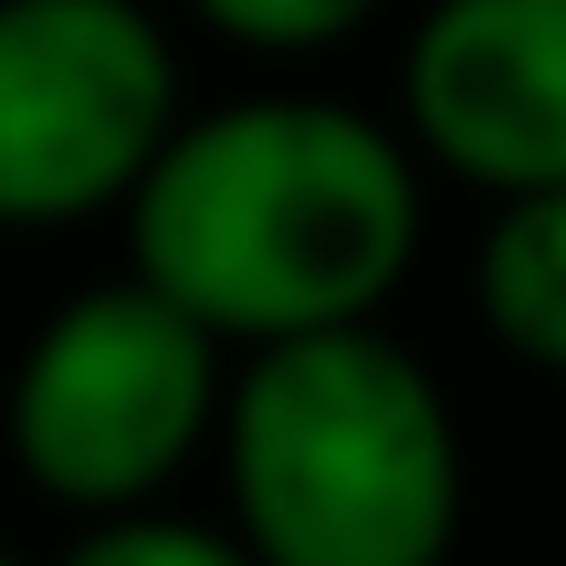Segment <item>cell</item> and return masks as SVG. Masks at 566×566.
<instances>
[{
  "mask_svg": "<svg viewBox=\"0 0 566 566\" xmlns=\"http://www.w3.org/2000/svg\"><path fill=\"white\" fill-rule=\"evenodd\" d=\"M133 274L208 340H303L378 322L424 245L416 142L331 95L180 114L123 199Z\"/></svg>",
  "mask_w": 566,
  "mask_h": 566,
  "instance_id": "cell-1",
  "label": "cell"
},
{
  "mask_svg": "<svg viewBox=\"0 0 566 566\" xmlns=\"http://www.w3.org/2000/svg\"><path fill=\"white\" fill-rule=\"evenodd\" d=\"M218 444L255 566H444L463 538V424L378 322L245 349Z\"/></svg>",
  "mask_w": 566,
  "mask_h": 566,
  "instance_id": "cell-2",
  "label": "cell"
},
{
  "mask_svg": "<svg viewBox=\"0 0 566 566\" xmlns=\"http://www.w3.org/2000/svg\"><path fill=\"white\" fill-rule=\"evenodd\" d=\"M218 349L227 340H208L142 274L66 293L29 331L10 397H0L20 482L76 520L161 501L180 463L218 434V397H227Z\"/></svg>",
  "mask_w": 566,
  "mask_h": 566,
  "instance_id": "cell-3",
  "label": "cell"
},
{
  "mask_svg": "<svg viewBox=\"0 0 566 566\" xmlns=\"http://www.w3.org/2000/svg\"><path fill=\"white\" fill-rule=\"evenodd\" d=\"M180 123V48L151 0H0V227L133 199Z\"/></svg>",
  "mask_w": 566,
  "mask_h": 566,
  "instance_id": "cell-4",
  "label": "cell"
},
{
  "mask_svg": "<svg viewBox=\"0 0 566 566\" xmlns=\"http://www.w3.org/2000/svg\"><path fill=\"white\" fill-rule=\"evenodd\" d=\"M406 142L491 199L566 189V0H424Z\"/></svg>",
  "mask_w": 566,
  "mask_h": 566,
  "instance_id": "cell-5",
  "label": "cell"
},
{
  "mask_svg": "<svg viewBox=\"0 0 566 566\" xmlns=\"http://www.w3.org/2000/svg\"><path fill=\"white\" fill-rule=\"evenodd\" d=\"M472 312L510 359L566 378V189L501 199L491 237L472 245Z\"/></svg>",
  "mask_w": 566,
  "mask_h": 566,
  "instance_id": "cell-6",
  "label": "cell"
},
{
  "mask_svg": "<svg viewBox=\"0 0 566 566\" xmlns=\"http://www.w3.org/2000/svg\"><path fill=\"white\" fill-rule=\"evenodd\" d=\"M57 566H255V547L218 520H180V510H104L66 538Z\"/></svg>",
  "mask_w": 566,
  "mask_h": 566,
  "instance_id": "cell-7",
  "label": "cell"
},
{
  "mask_svg": "<svg viewBox=\"0 0 566 566\" xmlns=\"http://www.w3.org/2000/svg\"><path fill=\"white\" fill-rule=\"evenodd\" d=\"M218 39L264 48V57H312V48H340L349 29H368L387 0H189Z\"/></svg>",
  "mask_w": 566,
  "mask_h": 566,
  "instance_id": "cell-8",
  "label": "cell"
},
{
  "mask_svg": "<svg viewBox=\"0 0 566 566\" xmlns=\"http://www.w3.org/2000/svg\"><path fill=\"white\" fill-rule=\"evenodd\" d=\"M0 566H29V557H20V547H10V538H0Z\"/></svg>",
  "mask_w": 566,
  "mask_h": 566,
  "instance_id": "cell-9",
  "label": "cell"
}]
</instances>
